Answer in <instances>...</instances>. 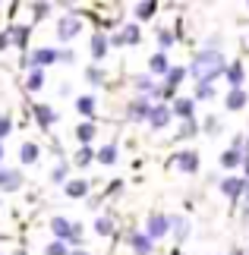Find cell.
Listing matches in <instances>:
<instances>
[{"mask_svg":"<svg viewBox=\"0 0 249 255\" xmlns=\"http://www.w3.org/2000/svg\"><path fill=\"white\" fill-rule=\"evenodd\" d=\"M205 129H208V132L218 129V120H215V117H208V120H205Z\"/></svg>","mask_w":249,"mask_h":255,"instance_id":"ab89813d","label":"cell"},{"mask_svg":"<svg viewBox=\"0 0 249 255\" xmlns=\"http://www.w3.org/2000/svg\"><path fill=\"white\" fill-rule=\"evenodd\" d=\"M25 88H28V92H38V88H44V73H41V70H32V73H28Z\"/></svg>","mask_w":249,"mask_h":255,"instance_id":"f1b7e54d","label":"cell"},{"mask_svg":"<svg viewBox=\"0 0 249 255\" xmlns=\"http://www.w3.org/2000/svg\"><path fill=\"white\" fill-rule=\"evenodd\" d=\"M171 117H174V111L167 104H155L152 114H148V126H152V129H164V126L171 123Z\"/></svg>","mask_w":249,"mask_h":255,"instance_id":"277c9868","label":"cell"},{"mask_svg":"<svg viewBox=\"0 0 249 255\" xmlns=\"http://www.w3.org/2000/svg\"><path fill=\"white\" fill-rule=\"evenodd\" d=\"M155 9H158V3L145 0V3H139V6H136V16H139V19H152V16H155Z\"/></svg>","mask_w":249,"mask_h":255,"instance_id":"4dcf8cb0","label":"cell"},{"mask_svg":"<svg viewBox=\"0 0 249 255\" xmlns=\"http://www.w3.org/2000/svg\"><path fill=\"white\" fill-rule=\"evenodd\" d=\"M76 111L82 114V117H92V114H95V98H92V95L76 98Z\"/></svg>","mask_w":249,"mask_h":255,"instance_id":"cb8c5ba5","label":"cell"},{"mask_svg":"<svg viewBox=\"0 0 249 255\" xmlns=\"http://www.w3.org/2000/svg\"><path fill=\"white\" fill-rule=\"evenodd\" d=\"M51 180H54V183H63V180H66V164H57V167L51 170Z\"/></svg>","mask_w":249,"mask_h":255,"instance_id":"8d00e7d4","label":"cell"},{"mask_svg":"<svg viewBox=\"0 0 249 255\" xmlns=\"http://www.w3.org/2000/svg\"><path fill=\"white\" fill-rule=\"evenodd\" d=\"M51 233H54V240L69 243V237H73V224H69L66 218H51Z\"/></svg>","mask_w":249,"mask_h":255,"instance_id":"9c48e42d","label":"cell"},{"mask_svg":"<svg viewBox=\"0 0 249 255\" xmlns=\"http://www.w3.org/2000/svg\"><path fill=\"white\" fill-rule=\"evenodd\" d=\"M47 9H51L47 3H35V6H32V13H35V19H44V16H47Z\"/></svg>","mask_w":249,"mask_h":255,"instance_id":"f35d334b","label":"cell"},{"mask_svg":"<svg viewBox=\"0 0 249 255\" xmlns=\"http://www.w3.org/2000/svg\"><path fill=\"white\" fill-rule=\"evenodd\" d=\"M16 255H28V252H22V249H19V252H16Z\"/></svg>","mask_w":249,"mask_h":255,"instance_id":"bcb514c9","label":"cell"},{"mask_svg":"<svg viewBox=\"0 0 249 255\" xmlns=\"http://www.w3.org/2000/svg\"><path fill=\"white\" fill-rule=\"evenodd\" d=\"M76 139L82 142V145H88V142L95 139V123H82V126L76 129Z\"/></svg>","mask_w":249,"mask_h":255,"instance_id":"83f0119b","label":"cell"},{"mask_svg":"<svg viewBox=\"0 0 249 255\" xmlns=\"http://www.w3.org/2000/svg\"><path fill=\"white\" fill-rule=\"evenodd\" d=\"M44 255H69V252H66V246H63L60 240H54V243H47V249H44Z\"/></svg>","mask_w":249,"mask_h":255,"instance_id":"e575fe53","label":"cell"},{"mask_svg":"<svg viewBox=\"0 0 249 255\" xmlns=\"http://www.w3.org/2000/svg\"><path fill=\"white\" fill-rule=\"evenodd\" d=\"M189 73L196 76V82L199 85H212V79H218L221 73H227V60L218 51H205L193 60V66H189Z\"/></svg>","mask_w":249,"mask_h":255,"instance_id":"6da1fadb","label":"cell"},{"mask_svg":"<svg viewBox=\"0 0 249 255\" xmlns=\"http://www.w3.org/2000/svg\"><path fill=\"white\" fill-rule=\"evenodd\" d=\"M126 243L136 255H152V249H155V240H148V233H129Z\"/></svg>","mask_w":249,"mask_h":255,"instance_id":"5b68a950","label":"cell"},{"mask_svg":"<svg viewBox=\"0 0 249 255\" xmlns=\"http://www.w3.org/2000/svg\"><path fill=\"white\" fill-rule=\"evenodd\" d=\"M148 73H152V76H167V73H171V60H167L164 51L152 54V60H148Z\"/></svg>","mask_w":249,"mask_h":255,"instance_id":"30bf717a","label":"cell"},{"mask_svg":"<svg viewBox=\"0 0 249 255\" xmlns=\"http://www.w3.org/2000/svg\"><path fill=\"white\" fill-rule=\"evenodd\" d=\"M199 129V126H196V120H186L183 126H180V132H177V139H189V135H193Z\"/></svg>","mask_w":249,"mask_h":255,"instance_id":"d590c367","label":"cell"},{"mask_svg":"<svg viewBox=\"0 0 249 255\" xmlns=\"http://www.w3.org/2000/svg\"><path fill=\"white\" fill-rule=\"evenodd\" d=\"M186 73H189V70H183V66H171V73H167V76H164V79H167V82H164V88H161V92H158V95H164V98H171V95L177 92V85H180V82L186 79Z\"/></svg>","mask_w":249,"mask_h":255,"instance_id":"8992f818","label":"cell"},{"mask_svg":"<svg viewBox=\"0 0 249 255\" xmlns=\"http://www.w3.org/2000/svg\"><path fill=\"white\" fill-rule=\"evenodd\" d=\"M79 32H82V19H79V13H66L60 22H57V38H60V41H73Z\"/></svg>","mask_w":249,"mask_h":255,"instance_id":"7a4b0ae2","label":"cell"},{"mask_svg":"<svg viewBox=\"0 0 249 255\" xmlns=\"http://www.w3.org/2000/svg\"><path fill=\"white\" fill-rule=\"evenodd\" d=\"M0 161H3V142H0ZM0 167H3V164H0Z\"/></svg>","mask_w":249,"mask_h":255,"instance_id":"7bdbcfd3","label":"cell"},{"mask_svg":"<svg viewBox=\"0 0 249 255\" xmlns=\"http://www.w3.org/2000/svg\"><path fill=\"white\" fill-rule=\"evenodd\" d=\"M221 192L227 195V199H240V192H246V183L237 180V176H227V180L221 183Z\"/></svg>","mask_w":249,"mask_h":255,"instance_id":"9a60e30c","label":"cell"},{"mask_svg":"<svg viewBox=\"0 0 249 255\" xmlns=\"http://www.w3.org/2000/svg\"><path fill=\"white\" fill-rule=\"evenodd\" d=\"M98 161L101 164H114L117 161V142H107L101 151H98Z\"/></svg>","mask_w":249,"mask_h":255,"instance_id":"4316f807","label":"cell"},{"mask_svg":"<svg viewBox=\"0 0 249 255\" xmlns=\"http://www.w3.org/2000/svg\"><path fill=\"white\" fill-rule=\"evenodd\" d=\"M63 192L69 195V199H85V195H88V183L85 180H69L63 186Z\"/></svg>","mask_w":249,"mask_h":255,"instance_id":"d6986e66","label":"cell"},{"mask_svg":"<svg viewBox=\"0 0 249 255\" xmlns=\"http://www.w3.org/2000/svg\"><path fill=\"white\" fill-rule=\"evenodd\" d=\"M111 41H114V44H139V28H136V25H123L120 35H114Z\"/></svg>","mask_w":249,"mask_h":255,"instance_id":"e0dca14e","label":"cell"},{"mask_svg":"<svg viewBox=\"0 0 249 255\" xmlns=\"http://www.w3.org/2000/svg\"><path fill=\"white\" fill-rule=\"evenodd\" d=\"M152 107H155V104L148 101V98H136V101L126 107V117H129V120H148Z\"/></svg>","mask_w":249,"mask_h":255,"instance_id":"52a82bcc","label":"cell"},{"mask_svg":"<svg viewBox=\"0 0 249 255\" xmlns=\"http://www.w3.org/2000/svg\"><path fill=\"white\" fill-rule=\"evenodd\" d=\"M136 88H139L142 95H148V92H152V95H158V92H161V88L155 85V79H152V76H139V79H136Z\"/></svg>","mask_w":249,"mask_h":255,"instance_id":"d4e9b609","label":"cell"},{"mask_svg":"<svg viewBox=\"0 0 249 255\" xmlns=\"http://www.w3.org/2000/svg\"><path fill=\"white\" fill-rule=\"evenodd\" d=\"M107 47H111V38H107V35H101V32L92 35V57H95L98 63L107 57Z\"/></svg>","mask_w":249,"mask_h":255,"instance_id":"4fadbf2b","label":"cell"},{"mask_svg":"<svg viewBox=\"0 0 249 255\" xmlns=\"http://www.w3.org/2000/svg\"><path fill=\"white\" fill-rule=\"evenodd\" d=\"M246 101H249V95L243 92V88H231V92H227V98H224L227 111H243Z\"/></svg>","mask_w":249,"mask_h":255,"instance_id":"7c38bea8","label":"cell"},{"mask_svg":"<svg viewBox=\"0 0 249 255\" xmlns=\"http://www.w3.org/2000/svg\"><path fill=\"white\" fill-rule=\"evenodd\" d=\"M9 129H13V120H9V114H0V142L9 135Z\"/></svg>","mask_w":249,"mask_h":255,"instance_id":"d6a6232c","label":"cell"},{"mask_svg":"<svg viewBox=\"0 0 249 255\" xmlns=\"http://www.w3.org/2000/svg\"><path fill=\"white\" fill-rule=\"evenodd\" d=\"M85 79L92 82V85H101L104 82V70H101V66H88V70H85Z\"/></svg>","mask_w":249,"mask_h":255,"instance_id":"1f68e13d","label":"cell"},{"mask_svg":"<svg viewBox=\"0 0 249 255\" xmlns=\"http://www.w3.org/2000/svg\"><path fill=\"white\" fill-rule=\"evenodd\" d=\"M158 44H161V47H171L174 44V35L171 32H158Z\"/></svg>","mask_w":249,"mask_h":255,"instance_id":"74e56055","label":"cell"},{"mask_svg":"<svg viewBox=\"0 0 249 255\" xmlns=\"http://www.w3.org/2000/svg\"><path fill=\"white\" fill-rule=\"evenodd\" d=\"M171 227H174V233H177V243H183V240H189V221L186 218H171Z\"/></svg>","mask_w":249,"mask_h":255,"instance_id":"7402d4cb","label":"cell"},{"mask_svg":"<svg viewBox=\"0 0 249 255\" xmlns=\"http://www.w3.org/2000/svg\"><path fill=\"white\" fill-rule=\"evenodd\" d=\"M193 107H196V101H193V98H177L171 111H174V114H177V117H180V120L186 123V120H193Z\"/></svg>","mask_w":249,"mask_h":255,"instance_id":"5bb4252c","label":"cell"},{"mask_svg":"<svg viewBox=\"0 0 249 255\" xmlns=\"http://www.w3.org/2000/svg\"><path fill=\"white\" fill-rule=\"evenodd\" d=\"M196 98H199V101H212V98H215V88L212 85H196Z\"/></svg>","mask_w":249,"mask_h":255,"instance_id":"836d02e7","label":"cell"},{"mask_svg":"<svg viewBox=\"0 0 249 255\" xmlns=\"http://www.w3.org/2000/svg\"><path fill=\"white\" fill-rule=\"evenodd\" d=\"M167 227H171V218H164V214H148V221H145V233H148V240H161Z\"/></svg>","mask_w":249,"mask_h":255,"instance_id":"3957f363","label":"cell"},{"mask_svg":"<svg viewBox=\"0 0 249 255\" xmlns=\"http://www.w3.org/2000/svg\"><path fill=\"white\" fill-rule=\"evenodd\" d=\"M174 161H177V170H183V173H196L199 170V154L196 151H180Z\"/></svg>","mask_w":249,"mask_h":255,"instance_id":"8fae6325","label":"cell"},{"mask_svg":"<svg viewBox=\"0 0 249 255\" xmlns=\"http://www.w3.org/2000/svg\"><path fill=\"white\" fill-rule=\"evenodd\" d=\"M95 233L98 237H111L114 233V218H95Z\"/></svg>","mask_w":249,"mask_h":255,"instance_id":"484cf974","label":"cell"},{"mask_svg":"<svg viewBox=\"0 0 249 255\" xmlns=\"http://www.w3.org/2000/svg\"><path fill=\"white\" fill-rule=\"evenodd\" d=\"M28 35H32V28H28V25H13V28H9V44L25 47L28 44Z\"/></svg>","mask_w":249,"mask_h":255,"instance_id":"ac0fdd59","label":"cell"},{"mask_svg":"<svg viewBox=\"0 0 249 255\" xmlns=\"http://www.w3.org/2000/svg\"><path fill=\"white\" fill-rule=\"evenodd\" d=\"M35 117H38V126H41V129H51V126L57 123V114L47 104H38L35 107Z\"/></svg>","mask_w":249,"mask_h":255,"instance_id":"2e32d148","label":"cell"},{"mask_svg":"<svg viewBox=\"0 0 249 255\" xmlns=\"http://www.w3.org/2000/svg\"><path fill=\"white\" fill-rule=\"evenodd\" d=\"M243 76H246L243 63H231V66H227V85H231V88H240L243 85Z\"/></svg>","mask_w":249,"mask_h":255,"instance_id":"44dd1931","label":"cell"},{"mask_svg":"<svg viewBox=\"0 0 249 255\" xmlns=\"http://www.w3.org/2000/svg\"><path fill=\"white\" fill-rule=\"evenodd\" d=\"M243 167H246V173H249V158H246V161H243Z\"/></svg>","mask_w":249,"mask_h":255,"instance_id":"ee69618b","label":"cell"},{"mask_svg":"<svg viewBox=\"0 0 249 255\" xmlns=\"http://www.w3.org/2000/svg\"><path fill=\"white\" fill-rule=\"evenodd\" d=\"M19 158H22V164H35V161H38V145H35V142H22Z\"/></svg>","mask_w":249,"mask_h":255,"instance_id":"603a6c76","label":"cell"},{"mask_svg":"<svg viewBox=\"0 0 249 255\" xmlns=\"http://www.w3.org/2000/svg\"><path fill=\"white\" fill-rule=\"evenodd\" d=\"M3 47H9V32H0V51Z\"/></svg>","mask_w":249,"mask_h":255,"instance_id":"60d3db41","label":"cell"},{"mask_svg":"<svg viewBox=\"0 0 249 255\" xmlns=\"http://www.w3.org/2000/svg\"><path fill=\"white\" fill-rule=\"evenodd\" d=\"M92 158H98V154L88 148V145H82V148L76 151V164H79V167H88V164H92Z\"/></svg>","mask_w":249,"mask_h":255,"instance_id":"f546056e","label":"cell"},{"mask_svg":"<svg viewBox=\"0 0 249 255\" xmlns=\"http://www.w3.org/2000/svg\"><path fill=\"white\" fill-rule=\"evenodd\" d=\"M69 255H88V252H69Z\"/></svg>","mask_w":249,"mask_h":255,"instance_id":"f6af8a7d","label":"cell"},{"mask_svg":"<svg viewBox=\"0 0 249 255\" xmlns=\"http://www.w3.org/2000/svg\"><path fill=\"white\" fill-rule=\"evenodd\" d=\"M60 60H63V63H73L76 57H73V51H60Z\"/></svg>","mask_w":249,"mask_h":255,"instance_id":"b9f144b4","label":"cell"},{"mask_svg":"<svg viewBox=\"0 0 249 255\" xmlns=\"http://www.w3.org/2000/svg\"><path fill=\"white\" fill-rule=\"evenodd\" d=\"M22 186V173L13 170V167H0V189H6V192H13Z\"/></svg>","mask_w":249,"mask_h":255,"instance_id":"ba28073f","label":"cell"},{"mask_svg":"<svg viewBox=\"0 0 249 255\" xmlns=\"http://www.w3.org/2000/svg\"><path fill=\"white\" fill-rule=\"evenodd\" d=\"M243 161H246V158H243V154L237 151V148H227V151L221 154V167H224V170H234V167H240Z\"/></svg>","mask_w":249,"mask_h":255,"instance_id":"ffe728a7","label":"cell"}]
</instances>
